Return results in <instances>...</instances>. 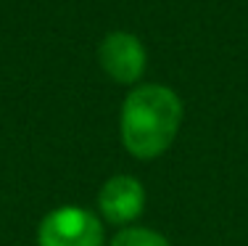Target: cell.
<instances>
[{"label": "cell", "mask_w": 248, "mask_h": 246, "mask_svg": "<svg viewBox=\"0 0 248 246\" xmlns=\"http://www.w3.org/2000/svg\"><path fill=\"white\" fill-rule=\"evenodd\" d=\"M40 246H103V222L90 209L58 207L37 228Z\"/></svg>", "instance_id": "7a4b0ae2"}, {"label": "cell", "mask_w": 248, "mask_h": 246, "mask_svg": "<svg viewBox=\"0 0 248 246\" xmlns=\"http://www.w3.org/2000/svg\"><path fill=\"white\" fill-rule=\"evenodd\" d=\"M111 246H169V241L151 228H124L114 236Z\"/></svg>", "instance_id": "5b68a950"}, {"label": "cell", "mask_w": 248, "mask_h": 246, "mask_svg": "<svg viewBox=\"0 0 248 246\" xmlns=\"http://www.w3.org/2000/svg\"><path fill=\"white\" fill-rule=\"evenodd\" d=\"M182 122V103L164 85H143L122 106V143L135 159H156L172 146Z\"/></svg>", "instance_id": "6da1fadb"}, {"label": "cell", "mask_w": 248, "mask_h": 246, "mask_svg": "<svg viewBox=\"0 0 248 246\" xmlns=\"http://www.w3.org/2000/svg\"><path fill=\"white\" fill-rule=\"evenodd\" d=\"M98 61L111 80L129 85L140 80L145 69V48L129 32H111L98 48Z\"/></svg>", "instance_id": "3957f363"}, {"label": "cell", "mask_w": 248, "mask_h": 246, "mask_svg": "<svg viewBox=\"0 0 248 246\" xmlns=\"http://www.w3.org/2000/svg\"><path fill=\"white\" fill-rule=\"evenodd\" d=\"M100 212L108 222L114 225H124L140 217L145 207V188L138 178L129 175H114L111 180H106L98 196Z\"/></svg>", "instance_id": "277c9868"}]
</instances>
